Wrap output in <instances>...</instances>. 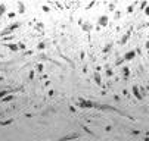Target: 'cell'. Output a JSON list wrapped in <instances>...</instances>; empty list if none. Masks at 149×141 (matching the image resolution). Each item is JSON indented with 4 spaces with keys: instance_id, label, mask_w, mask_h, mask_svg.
<instances>
[]
</instances>
